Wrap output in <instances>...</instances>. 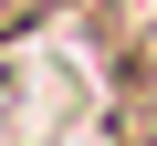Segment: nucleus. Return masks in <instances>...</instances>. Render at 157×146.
<instances>
[{
    "mask_svg": "<svg viewBox=\"0 0 157 146\" xmlns=\"http://www.w3.org/2000/svg\"><path fill=\"white\" fill-rule=\"evenodd\" d=\"M94 42L126 84H157V0H94Z\"/></svg>",
    "mask_w": 157,
    "mask_h": 146,
    "instance_id": "obj_1",
    "label": "nucleus"
},
{
    "mask_svg": "<svg viewBox=\"0 0 157 146\" xmlns=\"http://www.w3.org/2000/svg\"><path fill=\"white\" fill-rule=\"evenodd\" d=\"M32 11H42V0H0V31H11V21H32Z\"/></svg>",
    "mask_w": 157,
    "mask_h": 146,
    "instance_id": "obj_2",
    "label": "nucleus"
}]
</instances>
